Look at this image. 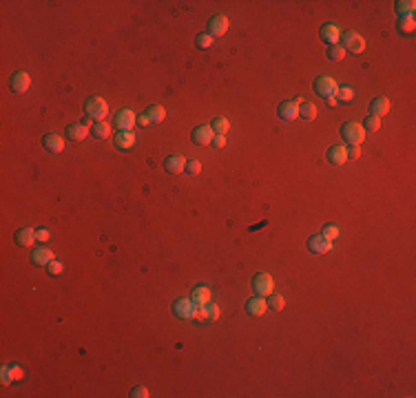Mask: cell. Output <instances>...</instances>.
<instances>
[{"label": "cell", "instance_id": "obj_24", "mask_svg": "<svg viewBox=\"0 0 416 398\" xmlns=\"http://www.w3.org/2000/svg\"><path fill=\"white\" fill-rule=\"evenodd\" d=\"M31 259L36 266H49V263L53 261V252L47 250V248H38L31 252Z\"/></svg>", "mask_w": 416, "mask_h": 398}, {"label": "cell", "instance_id": "obj_46", "mask_svg": "<svg viewBox=\"0 0 416 398\" xmlns=\"http://www.w3.org/2000/svg\"><path fill=\"white\" fill-rule=\"evenodd\" d=\"M82 124H85L87 128H93V122H91V117H89V115L85 117V120H82Z\"/></svg>", "mask_w": 416, "mask_h": 398}, {"label": "cell", "instance_id": "obj_37", "mask_svg": "<svg viewBox=\"0 0 416 398\" xmlns=\"http://www.w3.org/2000/svg\"><path fill=\"white\" fill-rule=\"evenodd\" d=\"M47 270H49V274L58 277V274H62V270H64V263H62V261H58V259H53V261L47 266Z\"/></svg>", "mask_w": 416, "mask_h": 398}, {"label": "cell", "instance_id": "obj_34", "mask_svg": "<svg viewBox=\"0 0 416 398\" xmlns=\"http://www.w3.org/2000/svg\"><path fill=\"white\" fill-rule=\"evenodd\" d=\"M414 27H416L414 16H407V18H401V22H398V31H401V33H412V31H414Z\"/></svg>", "mask_w": 416, "mask_h": 398}, {"label": "cell", "instance_id": "obj_22", "mask_svg": "<svg viewBox=\"0 0 416 398\" xmlns=\"http://www.w3.org/2000/svg\"><path fill=\"white\" fill-rule=\"evenodd\" d=\"M36 230L33 228H20L18 232H16V241H18V246H25V248H31V244L36 241Z\"/></svg>", "mask_w": 416, "mask_h": 398}, {"label": "cell", "instance_id": "obj_6", "mask_svg": "<svg viewBox=\"0 0 416 398\" xmlns=\"http://www.w3.org/2000/svg\"><path fill=\"white\" fill-rule=\"evenodd\" d=\"M273 288H275V283H273V277H270L268 272H257L253 277V290L257 292L259 296H268V294H273Z\"/></svg>", "mask_w": 416, "mask_h": 398}, {"label": "cell", "instance_id": "obj_20", "mask_svg": "<svg viewBox=\"0 0 416 398\" xmlns=\"http://www.w3.org/2000/svg\"><path fill=\"white\" fill-rule=\"evenodd\" d=\"M87 135H89V128L82 124V122H80V124H69V126H66V137H69L71 142H82Z\"/></svg>", "mask_w": 416, "mask_h": 398}, {"label": "cell", "instance_id": "obj_26", "mask_svg": "<svg viewBox=\"0 0 416 398\" xmlns=\"http://www.w3.org/2000/svg\"><path fill=\"white\" fill-rule=\"evenodd\" d=\"M299 115H301L303 120H314V117H317V106L312 102H308V100H301V102H299Z\"/></svg>", "mask_w": 416, "mask_h": 398}, {"label": "cell", "instance_id": "obj_43", "mask_svg": "<svg viewBox=\"0 0 416 398\" xmlns=\"http://www.w3.org/2000/svg\"><path fill=\"white\" fill-rule=\"evenodd\" d=\"M359 155H361V146H359V144H352V146H350V150H348V157L357 160Z\"/></svg>", "mask_w": 416, "mask_h": 398}, {"label": "cell", "instance_id": "obj_31", "mask_svg": "<svg viewBox=\"0 0 416 398\" xmlns=\"http://www.w3.org/2000/svg\"><path fill=\"white\" fill-rule=\"evenodd\" d=\"M337 102H352L354 100V89L352 87H339V91H337Z\"/></svg>", "mask_w": 416, "mask_h": 398}, {"label": "cell", "instance_id": "obj_12", "mask_svg": "<svg viewBox=\"0 0 416 398\" xmlns=\"http://www.w3.org/2000/svg\"><path fill=\"white\" fill-rule=\"evenodd\" d=\"M246 310H248V314H253V316H264L266 312H268V301L257 294V296L246 301Z\"/></svg>", "mask_w": 416, "mask_h": 398}, {"label": "cell", "instance_id": "obj_19", "mask_svg": "<svg viewBox=\"0 0 416 398\" xmlns=\"http://www.w3.org/2000/svg\"><path fill=\"white\" fill-rule=\"evenodd\" d=\"M42 144H44V148H47L49 153H62V148H64V139L60 135H55V133H51V135H44Z\"/></svg>", "mask_w": 416, "mask_h": 398}, {"label": "cell", "instance_id": "obj_23", "mask_svg": "<svg viewBox=\"0 0 416 398\" xmlns=\"http://www.w3.org/2000/svg\"><path fill=\"white\" fill-rule=\"evenodd\" d=\"M191 299H193V303L195 305H206L210 301V288L208 285H197V288L193 290Z\"/></svg>", "mask_w": 416, "mask_h": 398}, {"label": "cell", "instance_id": "obj_18", "mask_svg": "<svg viewBox=\"0 0 416 398\" xmlns=\"http://www.w3.org/2000/svg\"><path fill=\"white\" fill-rule=\"evenodd\" d=\"M213 137H215V131L210 126H197L193 131V142H197V144H213Z\"/></svg>", "mask_w": 416, "mask_h": 398}, {"label": "cell", "instance_id": "obj_10", "mask_svg": "<svg viewBox=\"0 0 416 398\" xmlns=\"http://www.w3.org/2000/svg\"><path fill=\"white\" fill-rule=\"evenodd\" d=\"M137 117L133 113L131 109H122L118 115H115V126L120 128V131H133V126H135Z\"/></svg>", "mask_w": 416, "mask_h": 398}, {"label": "cell", "instance_id": "obj_25", "mask_svg": "<svg viewBox=\"0 0 416 398\" xmlns=\"http://www.w3.org/2000/svg\"><path fill=\"white\" fill-rule=\"evenodd\" d=\"M414 11H416V3H414V0H398V3H396V14L401 16V18L414 16Z\"/></svg>", "mask_w": 416, "mask_h": 398}, {"label": "cell", "instance_id": "obj_33", "mask_svg": "<svg viewBox=\"0 0 416 398\" xmlns=\"http://www.w3.org/2000/svg\"><path fill=\"white\" fill-rule=\"evenodd\" d=\"M328 58L335 60V62H341V60L346 58V49H343L341 44H332V47L328 49Z\"/></svg>", "mask_w": 416, "mask_h": 398}, {"label": "cell", "instance_id": "obj_4", "mask_svg": "<svg viewBox=\"0 0 416 398\" xmlns=\"http://www.w3.org/2000/svg\"><path fill=\"white\" fill-rule=\"evenodd\" d=\"M173 312L184 321H195L197 316V305L193 303V299H177L173 305Z\"/></svg>", "mask_w": 416, "mask_h": 398}, {"label": "cell", "instance_id": "obj_42", "mask_svg": "<svg viewBox=\"0 0 416 398\" xmlns=\"http://www.w3.org/2000/svg\"><path fill=\"white\" fill-rule=\"evenodd\" d=\"M131 396H133V398H146V396H148V389H146V387H135V389L131 391Z\"/></svg>", "mask_w": 416, "mask_h": 398}, {"label": "cell", "instance_id": "obj_21", "mask_svg": "<svg viewBox=\"0 0 416 398\" xmlns=\"http://www.w3.org/2000/svg\"><path fill=\"white\" fill-rule=\"evenodd\" d=\"M133 144H135V133L133 131H120L118 135H115V146L122 150L133 148Z\"/></svg>", "mask_w": 416, "mask_h": 398}, {"label": "cell", "instance_id": "obj_36", "mask_svg": "<svg viewBox=\"0 0 416 398\" xmlns=\"http://www.w3.org/2000/svg\"><path fill=\"white\" fill-rule=\"evenodd\" d=\"M284 296L281 294H268V307H273V310H284Z\"/></svg>", "mask_w": 416, "mask_h": 398}, {"label": "cell", "instance_id": "obj_44", "mask_svg": "<svg viewBox=\"0 0 416 398\" xmlns=\"http://www.w3.org/2000/svg\"><path fill=\"white\" fill-rule=\"evenodd\" d=\"M0 374H3V385H9L11 380H14V378L9 376V365H5L3 369H0Z\"/></svg>", "mask_w": 416, "mask_h": 398}, {"label": "cell", "instance_id": "obj_47", "mask_svg": "<svg viewBox=\"0 0 416 398\" xmlns=\"http://www.w3.org/2000/svg\"><path fill=\"white\" fill-rule=\"evenodd\" d=\"M325 102H328V106H337V98H328Z\"/></svg>", "mask_w": 416, "mask_h": 398}, {"label": "cell", "instance_id": "obj_29", "mask_svg": "<svg viewBox=\"0 0 416 398\" xmlns=\"http://www.w3.org/2000/svg\"><path fill=\"white\" fill-rule=\"evenodd\" d=\"M321 237H323L325 241H337L341 237V230H339V226H335V223H328V226L321 230Z\"/></svg>", "mask_w": 416, "mask_h": 398}, {"label": "cell", "instance_id": "obj_5", "mask_svg": "<svg viewBox=\"0 0 416 398\" xmlns=\"http://www.w3.org/2000/svg\"><path fill=\"white\" fill-rule=\"evenodd\" d=\"M341 40H343V49L350 51V53H361L365 49V40L361 38V33H357L352 29L346 31V33H341Z\"/></svg>", "mask_w": 416, "mask_h": 398}, {"label": "cell", "instance_id": "obj_1", "mask_svg": "<svg viewBox=\"0 0 416 398\" xmlns=\"http://www.w3.org/2000/svg\"><path fill=\"white\" fill-rule=\"evenodd\" d=\"M85 111L91 120H98V122H104V117L109 115V104L107 100H102L100 95H93L85 102Z\"/></svg>", "mask_w": 416, "mask_h": 398}, {"label": "cell", "instance_id": "obj_14", "mask_svg": "<svg viewBox=\"0 0 416 398\" xmlns=\"http://www.w3.org/2000/svg\"><path fill=\"white\" fill-rule=\"evenodd\" d=\"M332 246H335V241H325L321 234H314V237L308 239V248L312 252H317V255H325V252H332Z\"/></svg>", "mask_w": 416, "mask_h": 398}, {"label": "cell", "instance_id": "obj_9", "mask_svg": "<svg viewBox=\"0 0 416 398\" xmlns=\"http://www.w3.org/2000/svg\"><path fill=\"white\" fill-rule=\"evenodd\" d=\"M9 87H11V91L14 93H25L27 89L31 87L29 73H25V71H16V73L11 75V80H9Z\"/></svg>", "mask_w": 416, "mask_h": 398}, {"label": "cell", "instance_id": "obj_41", "mask_svg": "<svg viewBox=\"0 0 416 398\" xmlns=\"http://www.w3.org/2000/svg\"><path fill=\"white\" fill-rule=\"evenodd\" d=\"M36 237H38V241H49L51 239V232H49L47 228H40V230H36Z\"/></svg>", "mask_w": 416, "mask_h": 398}, {"label": "cell", "instance_id": "obj_17", "mask_svg": "<svg viewBox=\"0 0 416 398\" xmlns=\"http://www.w3.org/2000/svg\"><path fill=\"white\" fill-rule=\"evenodd\" d=\"M370 111H372V115H376V117L387 115V113H390V100H387L385 95H379V98L372 100V104H370Z\"/></svg>", "mask_w": 416, "mask_h": 398}, {"label": "cell", "instance_id": "obj_32", "mask_svg": "<svg viewBox=\"0 0 416 398\" xmlns=\"http://www.w3.org/2000/svg\"><path fill=\"white\" fill-rule=\"evenodd\" d=\"M361 126L365 128V131H370V133H376V131H379V128H381V117H376V115H368Z\"/></svg>", "mask_w": 416, "mask_h": 398}, {"label": "cell", "instance_id": "obj_30", "mask_svg": "<svg viewBox=\"0 0 416 398\" xmlns=\"http://www.w3.org/2000/svg\"><path fill=\"white\" fill-rule=\"evenodd\" d=\"M91 133H93V135H96L98 139H107V137L111 135V126L107 124V122H98V124H93Z\"/></svg>", "mask_w": 416, "mask_h": 398}, {"label": "cell", "instance_id": "obj_39", "mask_svg": "<svg viewBox=\"0 0 416 398\" xmlns=\"http://www.w3.org/2000/svg\"><path fill=\"white\" fill-rule=\"evenodd\" d=\"M9 376L14 378V380H22V376H25V372H22V367L20 365H9Z\"/></svg>", "mask_w": 416, "mask_h": 398}, {"label": "cell", "instance_id": "obj_35", "mask_svg": "<svg viewBox=\"0 0 416 398\" xmlns=\"http://www.w3.org/2000/svg\"><path fill=\"white\" fill-rule=\"evenodd\" d=\"M213 42H215V38L210 36L208 31L206 33H199V36H197V47L199 49H210V47H213Z\"/></svg>", "mask_w": 416, "mask_h": 398}, {"label": "cell", "instance_id": "obj_11", "mask_svg": "<svg viewBox=\"0 0 416 398\" xmlns=\"http://www.w3.org/2000/svg\"><path fill=\"white\" fill-rule=\"evenodd\" d=\"M319 33H321V40H325L330 47L332 44H339V40H341V29H339V25H335V22H325Z\"/></svg>", "mask_w": 416, "mask_h": 398}, {"label": "cell", "instance_id": "obj_27", "mask_svg": "<svg viewBox=\"0 0 416 398\" xmlns=\"http://www.w3.org/2000/svg\"><path fill=\"white\" fill-rule=\"evenodd\" d=\"M210 128H213L215 133H217V135H226V133L230 131V122L226 120V117H215L213 120V124H210Z\"/></svg>", "mask_w": 416, "mask_h": 398}, {"label": "cell", "instance_id": "obj_16", "mask_svg": "<svg viewBox=\"0 0 416 398\" xmlns=\"http://www.w3.org/2000/svg\"><path fill=\"white\" fill-rule=\"evenodd\" d=\"M164 166H166V171H169L171 175H180V173L186 168V160L182 157V155H169V157L164 160Z\"/></svg>", "mask_w": 416, "mask_h": 398}, {"label": "cell", "instance_id": "obj_28", "mask_svg": "<svg viewBox=\"0 0 416 398\" xmlns=\"http://www.w3.org/2000/svg\"><path fill=\"white\" fill-rule=\"evenodd\" d=\"M146 115L151 117V122H162L164 117H166V111H164L162 104H151V106L146 109Z\"/></svg>", "mask_w": 416, "mask_h": 398}, {"label": "cell", "instance_id": "obj_8", "mask_svg": "<svg viewBox=\"0 0 416 398\" xmlns=\"http://www.w3.org/2000/svg\"><path fill=\"white\" fill-rule=\"evenodd\" d=\"M299 102H301V100H288V102H281L279 106H277V113H279L281 120H286V122L297 120V115H299Z\"/></svg>", "mask_w": 416, "mask_h": 398}, {"label": "cell", "instance_id": "obj_15", "mask_svg": "<svg viewBox=\"0 0 416 398\" xmlns=\"http://www.w3.org/2000/svg\"><path fill=\"white\" fill-rule=\"evenodd\" d=\"M328 162L335 166H341L348 162V148L343 144H332L330 150H328Z\"/></svg>", "mask_w": 416, "mask_h": 398}, {"label": "cell", "instance_id": "obj_13", "mask_svg": "<svg viewBox=\"0 0 416 398\" xmlns=\"http://www.w3.org/2000/svg\"><path fill=\"white\" fill-rule=\"evenodd\" d=\"M217 319H219V305L210 303V301L206 305H197L195 321H217Z\"/></svg>", "mask_w": 416, "mask_h": 398}, {"label": "cell", "instance_id": "obj_45", "mask_svg": "<svg viewBox=\"0 0 416 398\" xmlns=\"http://www.w3.org/2000/svg\"><path fill=\"white\" fill-rule=\"evenodd\" d=\"M137 122H140L142 126H148V124H151V117H148L146 113H142V115H137Z\"/></svg>", "mask_w": 416, "mask_h": 398}, {"label": "cell", "instance_id": "obj_3", "mask_svg": "<svg viewBox=\"0 0 416 398\" xmlns=\"http://www.w3.org/2000/svg\"><path fill=\"white\" fill-rule=\"evenodd\" d=\"M341 135L350 144H361L365 139V128L359 122H348V124L341 126Z\"/></svg>", "mask_w": 416, "mask_h": 398}, {"label": "cell", "instance_id": "obj_38", "mask_svg": "<svg viewBox=\"0 0 416 398\" xmlns=\"http://www.w3.org/2000/svg\"><path fill=\"white\" fill-rule=\"evenodd\" d=\"M186 171L191 173V175H199V173H202V164H199V160L186 162Z\"/></svg>", "mask_w": 416, "mask_h": 398}, {"label": "cell", "instance_id": "obj_7", "mask_svg": "<svg viewBox=\"0 0 416 398\" xmlns=\"http://www.w3.org/2000/svg\"><path fill=\"white\" fill-rule=\"evenodd\" d=\"M228 27H230V22H228V18H226L224 14H217V16H213V18L208 20V33H210L213 38L226 36Z\"/></svg>", "mask_w": 416, "mask_h": 398}, {"label": "cell", "instance_id": "obj_2", "mask_svg": "<svg viewBox=\"0 0 416 398\" xmlns=\"http://www.w3.org/2000/svg\"><path fill=\"white\" fill-rule=\"evenodd\" d=\"M314 91H317L321 98H335L337 91H339V84L332 75H319L317 80H314Z\"/></svg>", "mask_w": 416, "mask_h": 398}, {"label": "cell", "instance_id": "obj_40", "mask_svg": "<svg viewBox=\"0 0 416 398\" xmlns=\"http://www.w3.org/2000/svg\"><path fill=\"white\" fill-rule=\"evenodd\" d=\"M213 146H215V148H224V146H226V135H217V133H215Z\"/></svg>", "mask_w": 416, "mask_h": 398}]
</instances>
